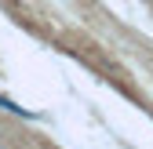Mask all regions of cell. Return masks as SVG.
<instances>
[{"label":"cell","mask_w":153,"mask_h":149,"mask_svg":"<svg viewBox=\"0 0 153 149\" xmlns=\"http://www.w3.org/2000/svg\"><path fill=\"white\" fill-rule=\"evenodd\" d=\"M0 109H7V113H15V117H26V120H36V117H40V113H33V109H26V105L11 102L7 95H0Z\"/></svg>","instance_id":"cell-1"}]
</instances>
